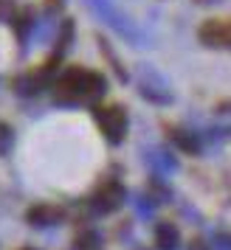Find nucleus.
Masks as SVG:
<instances>
[{
	"label": "nucleus",
	"instance_id": "1",
	"mask_svg": "<svg viewBox=\"0 0 231 250\" xmlns=\"http://www.w3.org/2000/svg\"><path fill=\"white\" fill-rule=\"evenodd\" d=\"M102 93H104V79L99 73H93V70L70 68L57 79V96L62 102L85 104V102L99 99Z\"/></svg>",
	"mask_w": 231,
	"mask_h": 250
},
{
	"label": "nucleus",
	"instance_id": "2",
	"mask_svg": "<svg viewBox=\"0 0 231 250\" xmlns=\"http://www.w3.org/2000/svg\"><path fill=\"white\" fill-rule=\"evenodd\" d=\"M96 124L104 132V138L110 144H118L124 132H127V113L118 107V104H110V107H99L96 110Z\"/></svg>",
	"mask_w": 231,
	"mask_h": 250
},
{
	"label": "nucleus",
	"instance_id": "3",
	"mask_svg": "<svg viewBox=\"0 0 231 250\" xmlns=\"http://www.w3.org/2000/svg\"><path fill=\"white\" fill-rule=\"evenodd\" d=\"M200 42L206 48H220V51H231V17H214L200 25Z\"/></svg>",
	"mask_w": 231,
	"mask_h": 250
},
{
	"label": "nucleus",
	"instance_id": "4",
	"mask_svg": "<svg viewBox=\"0 0 231 250\" xmlns=\"http://www.w3.org/2000/svg\"><path fill=\"white\" fill-rule=\"evenodd\" d=\"M121 200H124L121 186L110 180V183H104L102 188L96 191V200H93V203H96V208H99V211H113V208H118V205H121Z\"/></svg>",
	"mask_w": 231,
	"mask_h": 250
},
{
	"label": "nucleus",
	"instance_id": "5",
	"mask_svg": "<svg viewBox=\"0 0 231 250\" xmlns=\"http://www.w3.org/2000/svg\"><path fill=\"white\" fill-rule=\"evenodd\" d=\"M155 242H158L161 250H175V245H178V230L169 222H161L158 230H155Z\"/></svg>",
	"mask_w": 231,
	"mask_h": 250
},
{
	"label": "nucleus",
	"instance_id": "6",
	"mask_svg": "<svg viewBox=\"0 0 231 250\" xmlns=\"http://www.w3.org/2000/svg\"><path fill=\"white\" fill-rule=\"evenodd\" d=\"M28 219L34 222V225H54L59 219V211L57 208H51V205H40L34 211H28Z\"/></svg>",
	"mask_w": 231,
	"mask_h": 250
},
{
	"label": "nucleus",
	"instance_id": "7",
	"mask_svg": "<svg viewBox=\"0 0 231 250\" xmlns=\"http://www.w3.org/2000/svg\"><path fill=\"white\" fill-rule=\"evenodd\" d=\"M93 6H96V9H99V14H104L107 20H118V14L113 12V6H107L104 0H93ZM116 28H118L121 34H127V37H136V34H133V28H130L127 23H116Z\"/></svg>",
	"mask_w": 231,
	"mask_h": 250
},
{
	"label": "nucleus",
	"instance_id": "8",
	"mask_svg": "<svg viewBox=\"0 0 231 250\" xmlns=\"http://www.w3.org/2000/svg\"><path fill=\"white\" fill-rule=\"evenodd\" d=\"M12 149V129L6 124H0V155H6Z\"/></svg>",
	"mask_w": 231,
	"mask_h": 250
}]
</instances>
